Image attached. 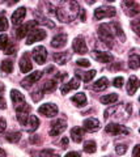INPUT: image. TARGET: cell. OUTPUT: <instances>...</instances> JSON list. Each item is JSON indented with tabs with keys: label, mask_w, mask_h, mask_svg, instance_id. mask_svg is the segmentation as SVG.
<instances>
[{
	"label": "cell",
	"mask_w": 140,
	"mask_h": 157,
	"mask_svg": "<svg viewBox=\"0 0 140 157\" xmlns=\"http://www.w3.org/2000/svg\"><path fill=\"white\" fill-rule=\"evenodd\" d=\"M55 16L62 22H71L79 16L80 6L76 0H62L55 9Z\"/></svg>",
	"instance_id": "6da1fadb"
},
{
	"label": "cell",
	"mask_w": 140,
	"mask_h": 157,
	"mask_svg": "<svg viewBox=\"0 0 140 157\" xmlns=\"http://www.w3.org/2000/svg\"><path fill=\"white\" fill-rule=\"evenodd\" d=\"M98 36L101 38V41L105 42L108 46H112V42L114 37L117 36L120 38V41L124 42L126 41V36L122 30V28L119 26V24L113 22V24H102L98 29Z\"/></svg>",
	"instance_id": "7a4b0ae2"
},
{
	"label": "cell",
	"mask_w": 140,
	"mask_h": 157,
	"mask_svg": "<svg viewBox=\"0 0 140 157\" xmlns=\"http://www.w3.org/2000/svg\"><path fill=\"white\" fill-rule=\"evenodd\" d=\"M122 8H123V11L126 12L127 16H130V17L136 16V14H139V12H140V7L135 0H123Z\"/></svg>",
	"instance_id": "3957f363"
},
{
	"label": "cell",
	"mask_w": 140,
	"mask_h": 157,
	"mask_svg": "<svg viewBox=\"0 0 140 157\" xmlns=\"http://www.w3.org/2000/svg\"><path fill=\"white\" fill-rule=\"evenodd\" d=\"M117 14L114 7H100L97 9H94V18L96 20H102V18H108V17H114Z\"/></svg>",
	"instance_id": "277c9868"
},
{
	"label": "cell",
	"mask_w": 140,
	"mask_h": 157,
	"mask_svg": "<svg viewBox=\"0 0 140 157\" xmlns=\"http://www.w3.org/2000/svg\"><path fill=\"white\" fill-rule=\"evenodd\" d=\"M47 36V33L45 30H42V29H32L30 32L28 34V38H26V45H33L34 42H38V41H42V39H45Z\"/></svg>",
	"instance_id": "5b68a950"
},
{
	"label": "cell",
	"mask_w": 140,
	"mask_h": 157,
	"mask_svg": "<svg viewBox=\"0 0 140 157\" xmlns=\"http://www.w3.org/2000/svg\"><path fill=\"white\" fill-rule=\"evenodd\" d=\"M29 111H30V107H29L26 102L16 107V117H17V121L20 122V124H22V126L25 124V122L29 118Z\"/></svg>",
	"instance_id": "8992f818"
},
{
	"label": "cell",
	"mask_w": 140,
	"mask_h": 157,
	"mask_svg": "<svg viewBox=\"0 0 140 157\" xmlns=\"http://www.w3.org/2000/svg\"><path fill=\"white\" fill-rule=\"evenodd\" d=\"M66 128H67V122L64 119H56L51 123L49 134H50V136H58V135H60Z\"/></svg>",
	"instance_id": "52a82bcc"
},
{
	"label": "cell",
	"mask_w": 140,
	"mask_h": 157,
	"mask_svg": "<svg viewBox=\"0 0 140 157\" xmlns=\"http://www.w3.org/2000/svg\"><path fill=\"white\" fill-rule=\"evenodd\" d=\"M105 131L110 135H128L130 134V130L126 128L124 126H120V124H115V123H110L106 126Z\"/></svg>",
	"instance_id": "ba28073f"
},
{
	"label": "cell",
	"mask_w": 140,
	"mask_h": 157,
	"mask_svg": "<svg viewBox=\"0 0 140 157\" xmlns=\"http://www.w3.org/2000/svg\"><path fill=\"white\" fill-rule=\"evenodd\" d=\"M38 113L47 118H52L58 114V106L55 104H45L38 107Z\"/></svg>",
	"instance_id": "9c48e42d"
},
{
	"label": "cell",
	"mask_w": 140,
	"mask_h": 157,
	"mask_svg": "<svg viewBox=\"0 0 140 157\" xmlns=\"http://www.w3.org/2000/svg\"><path fill=\"white\" fill-rule=\"evenodd\" d=\"M33 54V59L36 60V63L38 64H43L46 62V58H47V51L43 46H37L34 50L32 51Z\"/></svg>",
	"instance_id": "30bf717a"
},
{
	"label": "cell",
	"mask_w": 140,
	"mask_h": 157,
	"mask_svg": "<svg viewBox=\"0 0 140 157\" xmlns=\"http://www.w3.org/2000/svg\"><path fill=\"white\" fill-rule=\"evenodd\" d=\"M41 77H42V72L41 71H36V72L30 73V75H28L25 78H24V80L21 81V85L24 88H29V86H32L33 84H36Z\"/></svg>",
	"instance_id": "8fae6325"
},
{
	"label": "cell",
	"mask_w": 140,
	"mask_h": 157,
	"mask_svg": "<svg viewBox=\"0 0 140 157\" xmlns=\"http://www.w3.org/2000/svg\"><path fill=\"white\" fill-rule=\"evenodd\" d=\"M37 26V21H29V22H26V24H24V25H21L20 28L17 29V32H16V34H17V38H24L25 36H28L29 34V32L32 30V29H34Z\"/></svg>",
	"instance_id": "7c38bea8"
},
{
	"label": "cell",
	"mask_w": 140,
	"mask_h": 157,
	"mask_svg": "<svg viewBox=\"0 0 140 157\" xmlns=\"http://www.w3.org/2000/svg\"><path fill=\"white\" fill-rule=\"evenodd\" d=\"M72 47H74V50H75V52H77V54H86L88 52V47H86V43H85V41H84V38L83 37H77V38H75V41H74V43H72Z\"/></svg>",
	"instance_id": "4fadbf2b"
},
{
	"label": "cell",
	"mask_w": 140,
	"mask_h": 157,
	"mask_svg": "<svg viewBox=\"0 0 140 157\" xmlns=\"http://www.w3.org/2000/svg\"><path fill=\"white\" fill-rule=\"evenodd\" d=\"M92 56H93L96 60H98L101 63H110L113 60V55L110 52H106V51H92Z\"/></svg>",
	"instance_id": "5bb4252c"
},
{
	"label": "cell",
	"mask_w": 140,
	"mask_h": 157,
	"mask_svg": "<svg viewBox=\"0 0 140 157\" xmlns=\"http://www.w3.org/2000/svg\"><path fill=\"white\" fill-rule=\"evenodd\" d=\"M20 70L22 73H28V72H30L32 71V68H33V64H32V62H30V56H29V54L25 52L24 55L21 56L20 59Z\"/></svg>",
	"instance_id": "9a60e30c"
},
{
	"label": "cell",
	"mask_w": 140,
	"mask_h": 157,
	"mask_svg": "<svg viewBox=\"0 0 140 157\" xmlns=\"http://www.w3.org/2000/svg\"><path fill=\"white\" fill-rule=\"evenodd\" d=\"M38 126H40V119H38L36 115H29L28 121L25 122V124H24V128L28 132H33L38 128Z\"/></svg>",
	"instance_id": "2e32d148"
},
{
	"label": "cell",
	"mask_w": 140,
	"mask_h": 157,
	"mask_svg": "<svg viewBox=\"0 0 140 157\" xmlns=\"http://www.w3.org/2000/svg\"><path fill=\"white\" fill-rule=\"evenodd\" d=\"M80 86V80H79V77H74V78H71V80L67 82V84H64L63 86H62V94H67L70 90L72 89H77V88Z\"/></svg>",
	"instance_id": "e0dca14e"
},
{
	"label": "cell",
	"mask_w": 140,
	"mask_h": 157,
	"mask_svg": "<svg viewBox=\"0 0 140 157\" xmlns=\"http://www.w3.org/2000/svg\"><path fill=\"white\" fill-rule=\"evenodd\" d=\"M84 128L86 131H89V132H94V131H97L100 130V122L96 119V118H88V119H85L84 121Z\"/></svg>",
	"instance_id": "ac0fdd59"
},
{
	"label": "cell",
	"mask_w": 140,
	"mask_h": 157,
	"mask_svg": "<svg viewBox=\"0 0 140 157\" xmlns=\"http://www.w3.org/2000/svg\"><path fill=\"white\" fill-rule=\"evenodd\" d=\"M138 88H139V80H138V77L136 76H130L128 78V85H127V93L130 96H134L135 93H136L138 90Z\"/></svg>",
	"instance_id": "d6986e66"
},
{
	"label": "cell",
	"mask_w": 140,
	"mask_h": 157,
	"mask_svg": "<svg viewBox=\"0 0 140 157\" xmlns=\"http://www.w3.org/2000/svg\"><path fill=\"white\" fill-rule=\"evenodd\" d=\"M25 14H26V9L24 8V7L16 9L14 13L12 14V22H13V25H18V24H20L22 20H24Z\"/></svg>",
	"instance_id": "ffe728a7"
},
{
	"label": "cell",
	"mask_w": 140,
	"mask_h": 157,
	"mask_svg": "<svg viewBox=\"0 0 140 157\" xmlns=\"http://www.w3.org/2000/svg\"><path fill=\"white\" fill-rule=\"evenodd\" d=\"M66 43H67V36L66 34H58V36H55L54 38H52L51 46L54 48H60V47L66 46Z\"/></svg>",
	"instance_id": "44dd1931"
},
{
	"label": "cell",
	"mask_w": 140,
	"mask_h": 157,
	"mask_svg": "<svg viewBox=\"0 0 140 157\" xmlns=\"http://www.w3.org/2000/svg\"><path fill=\"white\" fill-rule=\"evenodd\" d=\"M11 98H12V101H13V104H14V107H17V106H20L22 104H25V97H24L21 94V92H18L16 89H13L11 90Z\"/></svg>",
	"instance_id": "7402d4cb"
},
{
	"label": "cell",
	"mask_w": 140,
	"mask_h": 157,
	"mask_svg": "<svg viewBox=\"0 0 140 157\" xmlns=\"http://www.w3.org/2000/svg\"><path fill=\"white\" fill-rule=\"evenodd\" d=\"M108 86H109V80H108L106 77H101V78H98V80L96 81L93 85H92V88H93V90H96V92L105 90Z\"/></svg>",
	"instance_id": "603a6c76"
},
{
	"label": "cell",
	"mask_w": 140,
	"mask_h": 157,
	"mask_svg": "<svg viewBox=\"0 0 140 157\" xmlns=\"http://www.w3.org/2000/svg\"><path fill=\"white\" fill-rule=\"evenodd\" d=\"M83 136H84V130L81 127H75V128L71 130V139L75 143H80L83 140Z\"/></svg>",
	"instance_id": "cb8c5ba5"
},
{
	"label": "cell",
	"mask_w": 140,
	"mask_h": 157,
	"mask_svg": "<svg viewBox=\"0 0 140 157\" xmlns=\"http://www.w3.org/2000/svg\"><path fill=\"white\" fill-rule=\"evenodd\" d=\"M68 59H70V54L67 52V51H63V52H56L55 55H54V60L58 63V64H60V66L66 64Z\"/></svg>",
	"instance_id": "d4e9b609"
},
{
	"label": "cell",
	"mask_w": 140,
	"mask_h": 157,
	"mask_svg": "<svg viewBox=\"0 0 140 157\" xmlns=\"http://www.w3.org/2000/svg\"><path fill=\"white\" fill-rule=\"evenodd\" d=\"M96 73H97V72H96L94 70H90L88 72H76V76H79L84 82H89L92 78L96 76Z\"/></svg>",
	"instance_id": "484cf974"
},
{
	"label": "cell",
	"mask_w": 140,
	"mask_h": 157,
	"mask_svg": "<svg viewBox=\"0 0 140 157\" xmlns=\"http://www.w3.org/2000/svg\"><path fill=\"white\" fill-rule=\"evenodd\" d=\"M117 101H118V94H115V93H112V94H108V96H102L100 98V102L104 105H112Z\"/></svg>",
	"instance_id": "4316f807"
},
{
	"label": "cell",
	"mask_w": 140,
	"mask_h": 157,
	"mask_svg": "<svg viewBox=\"0 0 140 157\" xmlns=\"http://www.w3.org/2000/svg\"><path fill=\"white\" fill-rule=\"evenodd\" d=\"M71 101L75 102L77 106L81 107V106L86 105V96H85V93H77V94H75L74 97L71 98Z\"/></svg>",
	"instance_id": "83f0119b"
},
{
	"label": "cell",
	"mask_w": 140,
	"mask_h": 157,
	"mask_svg": "<svg viewBox=\"0 0 140 157\" xmlns=\"http://www.w3.org/2000/svg\"><path fill=\"white\" fill-rule=\"evenodd\" d=\"M13 71V62L7 59V60H3L2 62V72L8 75V73H12Z\"/></svg>",
	"instance_id": "f1b7e54d"
},
{
	"label": "cell",
	"mask_w": 140,
	"mask_h": 157,
	"mask_svg": "<svg viewBox=\"0 0 140 157\" xmlns=\"http://www.w3.org/2000/svg\"><path fill=\"white\" fill-rule=\"evenodd\" d=\"M128 66H130V68H132V70H138V68H139V66H140V58H139L138 54H134V55L130 56Z\"/></svg>",
	"instance_id": "f546056e"
},
{
	"label": "cell",
	"mask_w": 140,
	"mask_h": 157,
	"mask_svg": "<svg viewBox=\"0 0 140 157\" xmlns=\"http://www.w3.org/2000/svg\"><path fill=\"white\" fill-rule=\"evenodd\" d=\"M84 151L86 153H94V152L97 151V145H96V143L93 140H89L84 144Z\"/></svg>",
	"instance_id": "4dcf8cb0"
},
{
	"label": "cell",
	"mask_w": 140,
	"mask_h": 157,
	"mask_svg": "<svg viewBox=\"0 0 140 157\" xmlns=\"http://www.w3.org/2000/svg\"><path fill=\"white\" fill-rule=\"evenodd\" d=\"M20 137H21L20 132H9L7 135V140L11 141V143H17V141L20 140Z\"/></svg>",
	"instance_id": "1f68e13d"
},
{
	"label": "cell",
	"mask_w": 140,
	"mask_h": 157,
	"mask_svg": "<svg viewBox=\"0 0 140 157\" xmlns=\"http://www.w3.org/2000/svg\"><path fill=\"white\" fill-rule=\"evenodd\" d=\"M56 82H58L56 78H55V80H50V81L45 82V85H43V89H45L46 92H52L56 88Z\"/></svg>",
	"instance_id": "d6a6232c"
},
{
	"label": "cell",
	"mask_w": 140,
	"mask_h": 157,
	"mask_svg": "<svg viewBox=\"0 0 140 157\" xmlns=\"http://www.w3.org/2000/svg\"><path fill=\"white\" fill-rule=\"evenodd\" d=\"M8 29V20L4 16V13H0V32H6Z\"/></svg>",
	"instance_id": "836d02e7"
},
{
	"label": "cell",
	"mask_w": 140,
	"mask_h": 157,
	"mask_svg": "<svg viewBox=\"0 0 140 157\" xmlns=\"http://www.w3.org/2000/svg\"><path fill=\"white\" fill-rule=\"evenodd\" d=\"M8 36L6 34H2L0 36V50H6V47L8 46Z\"/></svg>",
	"instance_id": "e575fe53"
},
{
	"label": "cell",
	"mask_w": 140,
	"mask_h": 157,
	"mask_svg": "<svg viewBox=\"0 0 140 157\" xmlns=\"http://www.w3.org/2000/svg\"><path fill=\"white\" fill-rule=\"evenodd\" d=\"M127 151V147L124 144H117V147H115V152H117L118 155H124Z\"/></svg>",
	"instance_id": "d590c367"
},
{
	"label": "cell",
	"mask_w": 140,
	"mask_h": 157,
	"mask_svg": "<svg viewBox=\"0 0 140 157\" xmlns=\"http://www.w3.org/2000/svg\"><path fill=\"white\" fill-rule=\"evenodd\" d=\"M117 107H118V106H112V107H109V109L105 111V115H104V117H105V119H108L109 117H112L114 113H115V110H117Z\"/></svg>",
	"instance_id": "8d00e7d4"
},
{
	"label": "cell",
	"mask_w": 140,
	"mask_h": 157,
	"mask_svg": "<svg viewBox=\"0 0 140 157\" xmlns=\"http://www.w3.org/2000/svg\"><path fill=\"white\" fill-rule=\"evenodd\" d=\"M123 82H124L123 77H115L114 81H113V84H114L115 88H122L123 86Z\"/></svg>",
	"instance_id": "74e56055"
},
{
	"label": "cell",
	"mask_w": 140,
	"mask_h": 157,
	"mask_svg": "<svg viewBox=\"0 0 140 157\" xmlns=\"http://www.w3.org/2000/svg\"><path fill=\"white\" fill-rule=\"evenodd\" d=\"M32 97H33V101H36V102H37V101H40L41 98L43 97V90H41V89H40V90L34 92V93H33V96H32Z\"/></svg>",
	"instance_id": "f35d334b"
},
{
	"label": "cell",
	"mask_w": 140,
	"mask_h": 157,
	"mask_svg": "<svg viewBox=\"0 0 140 157\" xmlns=\"http://www.w3.org/2000/svg\"><path fill=\"white\" fill-rule=\"evenodd\" d=\"M4 51H6L7 55H11V54H13L14 51H16V47H14L13 43H8V46L6 47V50Z\"/></svg>",
	"instance_id": "ab89813d"
},
{
	"label": "cell",
	"mask_w": 140,
	"mask_h": 157,
	"mask_svg": "<svg viewBox=\"0 0 140 157\" xmlns=\"http://www.w3.org/2000/svg\"><path fill=\"white\" fill-rule=\"evenodd\" d=\"M76 63H77V66H80V67H89L90 66L89 60H86V59H79Z\"/></svg>",
	"instance_id": "60d3db41"
},
{
	"label": "cell",
	"mask_w": 140,
	"mask_h": 157,
	"mask_svg": "<svg viewBox=\"0 0 140 157\" xmlns=\"http://www.w3.org/2000/svg\"><path fill=\"white\" fill-rule=\"evenodd\" d=\"M131 26L134 29V32L136 34H139V20H134V21L131 22Z\"/></svg>",
	"instance_id": "b9f144b4"
},
{
	"label": "cell",
	"mask_w": 140,
	"mask_h": 157,
	"mask_svg": "<svg viewBox=\"0 0 140 157\" xmlns=\"http://www.w3.org/2000/svg\"><path fill=\"white\" fill-rule=\"evenodd\" d=\"M6 119H3V118H0V132H3L6 130Z\"/></svg>",
	"instance_id": "7bdbcfd3"
},
{
	"label": "cell",
	"mask_w": 140,
	"mask_h": 157,
	"mask_svg": "<svg viewBox=\"0 0 140 157\" xmlns=\"http://www.w3.org/2000/svg\"><path fill=\"white\" fill-rule=\"evenodd\" d=\"M6 100H4V97L0 94V109H6Z\"/></svg>",
	"instance_id": "ee69618b"
},
{
	"label": "cell",
	"mask_w": 140,
	"mask_h": 157,
	"mask_svg": "<svg viewBox=\"0 0 140 157\" xmlns=\"http://www.w3.org/2000/svg\"><path fill=\"white\" fill-rule=\"evenodd\" d=\"M67 145H68V139H67V137H63V139H62V148H66Z\"/></svg>",
	"instance_id": "f6af8a7d"
},
{
	"label": "cell",
	"mask_w": 140,
	"mask_h": 157,
	"mask_svg": "<svg viewBox=\"0 0 140 157\" xmlns=\"http://www.w3.org/2000/svg\"><path fill=\"white\" fill-rule=\"evenodd\" d=\"M41 155H56V152H54V151H42Z\"/></svg>",
	"instance_id": "bcb514c9"
},
{
	"label": "cell",
	"mask_w": 140,
	"mask_h": 157,
	"mask_svg": "<svg viewBox=\"0 0 140 157\" xmlns=\"http://www.w3.org/2000/svg\"><path fill=\"white\" fill-rule=\"evenodd\" d=\"M30 141H32V143H40V139L37 137V135H34V136H33L32 139H30Z\"/></svg>",
	"instance_id": "7dc6e473"
},
{
	"label": "cell",
	"mask_w": 140,
	"mask_h": 157,
	"mask_svg": "<svg viewBox=\"0 0 140 157\" xmlns=\"http://www.w3.org/2000/svg\"><path fill=\"white\" fill-rule=\"evenodd\" d=\"M67 156H80V153H79V152H68Z\"/></svg>",
	"instance_id": "c3c4849f"
},
{
	"label": "cell",
	"mask_w": 140,
	"mask_h": 157,
	"mask_svg": "<svg viewBox=\"0 0 140 157\" xmlns=\"http://www.w3.org/2000/svg\"><path fill=\"white\" fill-rule=\"evenodd\" d=\"M52 71H54V67L51 66V67H49V68H46V71H45V72H46V73H49V72H52Z\"/></svg>",
	"instance_id": "681fc988"
},
{
	"label": "cell",
	"mask_w": 140,
	"mask_h": 157,
	"mask_svg": "<svg viewBox=\"0 0 140 157\" xmlns=\"http://www.w3.org/2000/svg\"><path fill=\"white\" fill-rule=\"evenodd\" d=\"M139 147H140V145H135L134 152H132V156H135V155H136V152H138V149H139Z\"/></svg>",
	"instance_id": "f907efd6"
},
{
	"label": "cell",
	"mask_w": 140,
	"mask_h": 157,
	"mask_svg": "<svg viewBox=\"0 0 140 157\" xmlns=\"http://www.w3.org/2000/svg\"><path fill=\"white\" fill-rule=\"evenodd\" d=\"M18 0H8V4L9 6H12V4H14V3H17Z\"/></svg>",
	"instance_id": "816d5d0a"
},
{
	"label": "cell",
	"mask_w": 140,
	"mask_h": 157,
	"mask_svg": "<svg viewBox=\"0 0 140 157\" xmlns=\"http://www.w3.org/2000/svg\"><path fill=\"white\" fill-rule=\"evenodd\" d=\"M86 3H88V4H94L96 0H86Z\"/></svg>",
	"instance_id": "f5cc1de1"
},
{
	"label": "cell",
	"mask_w": 140,
	"mask_h": 157,
	"mask_svg": "<svg viewBox=\"0 0 140 157\" xmlns=\"http://www.w3.org/2000/svg\"><path fill=\"white\" fill-rule=\"evenodd\" d=\"M0 156H6V152H4L2 148H0Z\"/></svg>",
	"instance_id": "db71d44e"
},
{
	"label": "cell",
	"mask_w": 140,
	"mask_h": 157,
	"mask_svg": "<svg viewBox=\"0 0 140 157\" xmlns=\"http://www.w3.org/2000/svg\"><path fill=\"white\" fill-rule=\"evenodd\" d=\"M108 2H110V3H113V2H114V0H108Z\"/></svg>",
	"instance_id": "11a10c76"
}]
</instances>
